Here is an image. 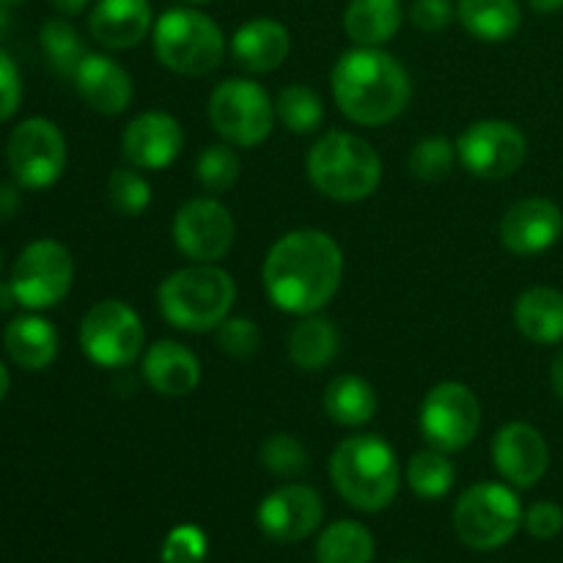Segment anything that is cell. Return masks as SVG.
<instances>
[{"label": "cell", "instance_id": "1", "mask_svg": "<svg viewBox=\"0 0 563 563\" xmlns=\"http://www.w3.org/2000/svg\"><path fill=\"white\" fill-rule=\"evenodd\" d=\"M344 278L341 245L319 229H297L280 236L264 258L262 280L269 302L295 317L319 313Z\"/></svg>", "mask_w": 563, "mask_h": 563}, {"label": "cell", "instance_id": "2", "mask_svg": "<svg viewBox=\"0 0 563 563\" xmlns=\"http://www.w3.org/2000/svg\"><path fill=\"white\" fill-rule=\"evenodd\" d=\"M333 97L341 113L361 126H385L405 113L412 82L399 58L379 47L346 49L333 69Z\"/></svg>", "mask_w": 563, "mask_h": 563}, {"label": "cell", "instance_id": "3", "mask_svg": "<svg viewBox=\"0 0 563 563\" xmlns=\"http://www.w3.org/2000/svg\"><path fill=\"white\" fill-rule=\"evenodd\" d=\"M330 478L346 504L377 515L399 495L401 467L388 440L379 434H352L330 456Z\"/></svg>", "mask_w": 563, "mask_h": 563}, {"label": "cell", "instance_id": "4", "mask_svg": "<svg viewBox=\"0 0 563 563\" xmlns=\"http://www.w3.org/2000/svg\"><path fill=\"white\" fill-rule=\"evenodd\" d=\"M311 185L324 198L355 203L374 196L383 181V159L368 141L352 132H328L311 146L306 159Z\"/></svg>", "mask_w": 563, "mask_h": 563}, {"label": "cell", "instance_id": "5", "mask_svg": "<svg viewBox=\"0 0 563 563\" xmlns=\"http://www.w3.org/2000/svg\"><path fill=\"white\" fill-rule=\"evenodd\" d=\"M157 300L168 324L187 333H209L231 317L236 284L218 264H192L159 284Z\"/></svg>", "mask_w": 563, "mask_h": 563}, {"label": "cell", "instance_id": "6", "mask_svg": "<svg viewBox=\"0 0 563 563\" xmlns=\"http://www.w3.org/2000/svg\"><path fill=\"white\" fill-rule=\"evenodd\" d=\"M154 53L165 69L203 77L223 60L225 36L218 22L192 5H174L154 22Z\"/></svg>", "mask_w": 563, "mask_h": 563}, {"label": "cell", "instance_id": "7", "mask_svg": "<svg viewBox=\"0 0 563 563\" xmlns=\"http://www.w3.org/2000/svg\"><path fill=\"white\" fill-rule=\"evenodd\" d=\"M520 498L506 484L482 482L460 495L454 506V533L471 550H498L515 539L522 526Z\"/></svg>", "mask_w": 563, "mask_h": 563}, {"label": "cell", "instance_id": "8", "mask_svg": "<svg viewBox=\"0 0 563 563\" xmlns=\"http://www.w3.org/2000/svg\"><path fill=\"white\" fill-rule=\"evenodd\" d=\"M209 121L225 143L253 148L269 137L275 126V102L267 88L247 77H229L209 97Z\"/></svg>", "mask_w": 563, "mask_h": 563}, {"label": "cell", "instance_id": "9", "mask_svg": "<svg viewBox=\"0 0 563 563\" xmlns=\"http://www.w3.org/2000/svg\"><path fill=\"white\" fill-rule=\"evenodd\" d=\"M82 355L102 368H124L137 361L146 346V328L124 300H99L80 322Z\"/></svg>", "mask_w": 563, "mask_h": 563}, {"label": "cell", "instance_id": "10", "mask_svg": "<svg viewBox=\"0 0 563 563\" xmlns=\"http://www.w3.org/2000/svg\"><path fill=\"white\" fill-rule=\"evenodd\" d=\"M75 280V258L69 247L55 240H36L20 253L11 269V289L16 306L27 311L55 308L71 289Z\"/></svg>", "mask_w": 563, "mask_h": 563}, {"label": "cell", "instance_id": "11", "mask_svg": "<svg viewBox=\"0 0 563 563\" xmlns=\"http://www.w3.org/2000/svg\"><path fill=\"white\" fill-rule=\"evenodd\" d=\"M5 163L20 187L47 190L66 170L64 132L42 115L20 121L5 141Z\"/></svg>", "mask_w": 563, "mask_h": 563}, {"label": "cell", "instance_id": "12", "mask_svg": "<svg viewBox=\"0 0 563 563\" xmlns=\"http://www.w3.org/2000/svg\"><path fill=\"white\" fill-rule=\"evenodd\" d=\"M482 429V401L465 383H440L421 405V432L432 449L454 454L467 449Z\"/></svg>", "mask_w": 563, "mask_h": 563}, {"label": "cell", "instance_id": "13", "mask_svg": "<svg viewBox=\"0 0 563 563\" xmlns=\"http://www.w3.org/2000/svg\"><path fill=\"white\" fill-rule=\"evenodd\" d=\"M456 157L476 179H506L526 163L528 137L511 121L484 119L465 126L456 141Z\"/></svg>", "mask_w": 563, "mask_h": 563}, {"label": "cell", "instance_id": "14", "mask_svg": "<svg viewBox=\"0 0 563 563\" xmlns=\"http://www.w3.org/2000/svg\"><path fill=\"white\" fill-rule=\"evenodd\" d=\"M236 225L229 207L218 198L201 196L181 203L174 218V242L181 256L196 264H214L234 245Z\"/></svg>", "mask_w": 563, "mask_h": 563}, {"label": "cell", "instance_id": "15", "mask_svg": "<svg viewBox=\"0 0 563 563\" xmlns=\"http://www.w3.org/2000/svg\"><path fill=\"white\" fill-rule=\"evenodd\" d=\"M256 520L264 537L273 539V542H302L322 526V495L308 484H284L258 504Z\"/></svg>", "mask_w": 563, "mask_h": 563}, {"label": "cell", "instance_id": "16", "mask_svg": "<svg viewBox=\"0 0 563 563\" xmlns=\"http://www.w3.org/2000/svg\"><path fill=\"white\" fill-rule=\"evenodd\" d=\"M185 148V130L163 110L141 113L121 132V157L137 170H163Z\"/></svg>", "mask_w": 563, "mask_h": 563}, {"label": "cell", "instance_id": "17", "mask_svg": "<svg viewBox=\"0 0 563 563\" xmlns=\"http://www.w3.org/2000/svg\"><path fill=\"white\" fill-rule=\"evenodd\" d=\"M493 462L500 476L515 487H537L550 467V445L537 427L511 421L495 434Z\"/></svg>", "mask_w": 563, "mask_h": 563}, {"label": "cell", "instance_id": "18", "mask_svg": "<svg viewBox=\"0 0 563 563\" xmlns=\"http://www.w3.org/2000/svg\"><path fill=\"white\" fill-rule=\"evenodd\" d=\"M563 234V212L550 198H522L500 220V242L515 256L550 251Z\"/></svg>", "mask_w": 563, "mask_h": 563}, {"label": "cell", "instance_id": "19", "mask_svg": "<svg viewBox=\"0 0 563 563\" xmlns=\"http://www.w3.org/2000/svg\"><path fill=\"white\" fill-rule=\"evenodd\" d=\"M71 80L82 102L102 115H121L130 108L132 93H135L130 71L102 53H88Z\"/></svg>", "mask_w": 563, "mask_h": 563}, {"label": "cell", "instance_id": "20", "mask_svg": "<svg viewBox=\"0 0 563 563\" xmlns=\"http://www.w3.org/2000/svg\"><path fill=\"white\" fill-rule=\"evenodd\" d=\"M88 31L108 49L137 47L154 31L148 0H97L88 16Z\"/></svg>", "mask_w": 563, "mask_h": 563}, {"label": "cell", "instance_id": "21", "mask_svg": "<svg viewBox=\"0 0 563 563\" xmlns=\"http://www.w3.org/2000/svg\"><path fill=\"white\" fill-rule=\"evenodd\" d=\"M143 379L159 396H190L201 385V361L179 341H154L143 355Z\"/></svg>", "mask_w": 563, "mask_h": 563}, {"label": "cell", "instance_id": "22", "mask_svg": "<svg viewBox=\"0 0 563 563\" xmlns=\"http://www.w3.org/2000/svg\"><path fill=\"white\" fill-rule=\"evenodd\" d=\"M291 36L284 22L258 16V20L245 22L231 36V58L240 69L251 75H264L275 71L286 58H289Z\"/></svg>", "mask_w": 563, "mask_h": 563}, {"label": "cell", "instance_id": "23", "mask_svg": "<svg viewBox=\"0 0 563 563\" xmlns=\"http://www.w3.org/2000/svg\"><path fill=\"white\" fill-rule=\"evenodd\" d=\"M3 346L11 361L25 372H44L58 357V330L36 313H25L5 324Z\"/></svg>", "mask_w": 563, "mask_h": 563}, {"label": "cell", "instance_id": "24", "mask_svg": "<svg viewBox=\"0 0 563 563\" xmlns=\"http://www.w3.org/2000/svg\"><path fill=\"white\" fill-rule=\"evenodd\" d=\"M515 324L533 344L563 341V291L553 286H531L515 302Z\"/></svg>", "mask_w": 563, "mask_h": 563}, {"label": "cell", "instance_id": "25", "mask_svg": "<svg viewBox=\"0 0 563 563\" xmlns=\"http://www.w3.org/2000/svg\"><path fill=\"white\" fill-rule=\"evenodd\" d=\"M405 22L401 0H350L344 11V31L357 47H383Z\"/></svg>", "mask_w": 563, "mask_h": 563}, {"label": "cell", "instance_id": "26", "mask_svg": "<svg viewBox=\"0 0 563 563\" xmlns=\"http://www.w3.org/2000/svg\"><path fill=\"white\" fill-rule=\"evenodd\" d=\"M462 27L478 42H506L522 25L520 0H460L456 5Z\"/></svg>", "mask_w": 563, "mask_h": 563}, {"label": "cell", "instance_id": "27", "mask_svg": "<svg viewBox=\"0 0 563 563\" xmlns=\"http://www.w3.org/2000/svg\"><path fill=\"white\" fill-rule=\"evenodd\" d=\"M339 350V328L328 317H319V313L302 317L289 335V357L302 372H319V368L330 366Z\"/></svg>", "mask_w": 563, "mask_h": 563}, {"label": "cell", "instance_id": "28", "mask_svg": "<svg viewBox=\"0 0 563 563\" xmlns=\"http://www.w3.org/2000/svg\"><path fill=\"white\" fill-rule=\"evenodd\" d=\"M322 405L328 418L341 427H366L377 416V390L357 374H341L330 379Z\"/></svg>", "mask_w": 563, "mask_h": 563}, {"label": "cell", "instance_id": "29", "mask_svg": "<svg viewBox=\"0 0 563 563\" xmlns=\"http://www.w3.org/2000/svg\"><path fill=\"white\" fill-rule=\"evenodd\" d=\"M377 544L363 522H330L317 542V563H372Z\"/></svg>", "mask_w": 563, "mask_h": 563}, {"label": "cell", "instance_id": "30", "mask_svg": "<svg viewBox=\"0 0 563 563\" xmlns=\"http://www.w3.org/2000/svg\"><path fill=\"white\" fill-rule=\"evenodd\" d=\"M275 119L295 135H308L322 126L324 102L311 86L291 82V86L280 88L278 99H275Z\"/></svg>", "mask_w": 563, "mask_h": 563}, {"label": "cell", "instance_id": "31", "mask_svg": "<svg viewBox=\"0 0 563 563\" xmlns=\"http://www.w3.org/2000/svg\"><path fill=\"white\" fill-rule=\"evenodd\" d=\"M405 478L418 498L438 500L451 493L456 471H454V462L449 460L445 451L427 449V451H418V454L412 456L410 465H407Z\"/></svg>", "mask_w": 563, "mask_h": 563}, {"label": "cell", "instance_id": "32", "mask_svg": "<svg viewBox=\"0 0 563 563\" xmlns=\"http://www.w3.org/2000/svg\"><path fill=\"white\" fill-rule=\"evenodd\" d=\"M38 42H42L44 55H47L49 66L58 71L60 77H75L77 66L86 58V47L75 27L66 20H47L38 31Z\"/></svg>", "mask_w": 563, "mask_h": 563}, {"label": "cell", "instance_id": "33", "mask_svg": "<svg viewBox=\"0 0 563 563\" xmlns=\"http://www.w3.org/2000/svg\"><path fill=\"white\" fill-rule=\"evenodd\" d=\"M242 163L231 143H212L196 159V179L207 192H225L240 181Z\"/></svg>", "mask_w": 563, "mask_h": 563}, {"label": "cell", "instance_id": "34", "mask_svg": "<svg viewBox=\"0 0 563 563\" xmlns=\"http://www.w3.org/2000/svg\"><path fill=\"white\" fill-rule=\"evenodd\" d=\"M456 143H451L449 137L432 135L423 137L412 146L407 165H410V174L421 181H443L449 179L451 170L456 165Z\"/></svg>", "mask_w": 563, "mask_h": 563}, {"label": "cell", "instance_id": "35", "mask_svg": "<svg viewBox=\"0 0 563 563\" xmlns=\"http://www.w3.org/2000/svg\"><path fill=\"white\" fill-rule=\"evenodd\" d=\"M258 460L267 467L273 476L280 478H297L300 473L308 471L311 465V456H308L306 445L295 438V434L275 432L258 449Z\"/></svg>", "mask_w": 563, "mask_h": 563}, {"label": "cell", "instance_id": "36", "mask_svg": "<svg viewBox=\"0 0 563 563\" xmlns=\"http://www.w3.org/2000/svg\"><path fill=\"white\" fill-rule=\"evenodd\" d=\"M108 201L124 218H137L152 203V185L135 168H115L108 179Z\"/></svg>", "mask_w": 563, "mask_h": 563}, {"label": "cell", "instance_id": "37", "mask_svg": "<svg viewBox=\"0 0 563 563\" xmlns=\"http://www.w3.org/2000/svg\"><path fill=\"white\" fill-rule=\"evenodd\" d=\"M220 352H225L234 361H251L262 346V333L251 317H225L214 330Z\"/></svg>", "mask_w": 563, "mask_h": 563}, {"label": "cell", "instance_id": "38", "mask_svg": "<svg viewBox=\"0 0 563 563\" xmlns=\"http://www.w3.org/2000/svg\"><path fill=\"white\" fill-rule=\"evenodd\" d=\"M209 553L207 533L198 526H176L165 537L159 559L163 563H203Z\"/></svg>", "mask_w": 563, "mask_h": 563}, {"label": "cell", "instance_id": "39", "mask_svg": "<svg viewBox=\"0 0 563 563\" xmlns=\"http://www.w3.org/2000/svg\"><path fill=\"white\" fill-rule=\"evenodd\" d=\"M456 9L451 0H416L410 5V22L423 33H438L454 22Z\"/></svg>", "mask_w": 563, "mask_h": 563}, {"label": "cell", "instance_id": "40", "mask_svg": "<svg viewBox=\"0 0 563 563\" xmlns=\"http://www.w3.org/2000/svg\"><path fill=\"white\" fill-rule=\"evenodd\" d=\"M522 522H526L528 533L533 539L548 542V539H555L563 531V509L553 500H539V504L528 506Z\"/></svg>", "mask_w": 563, "mask_h": 563}, {"label": "cell", "instance_id": "41", "mask_svg": "<svg viewBox=\"0 0 563 563\" xmlns=\"http://www.w3.org/2000/svg\"><path fill=\"white\" fill-rule=\"evenodd\" d=\"M22 102V77L16 64L5 49H0V124L9 121L20 110Z\"/></svg>", "mask_w": 563, "mask_h": 563}, {"label": "cell", "instance_id": "42", "mask_svg": "<svg viewBox=\"0 0 563 563\" xmlns=\"http://www.w3.org/2000/svg\"><path fill=\"white\" fill-rule=\"evenodd\" d=\"M22 207L20 187L14 185H0V223H9Z\"/></svg>", "mask_w": 563, "mask_h": 563}, {"label": "cell", "instance_id": "43", "mask_svg": "<svg viewBox=\"0 0 563 563\" xmlns=\"http://www.w3.org/2000/svg\"><path fill=\"white\" fill-rule=\"evenodd\" d=\"M550 383H553L555 396H559L561 405H563V346L559 352H555L553 366H550Z\"/></svg>", "mask_w": 563, "mask_h": 563}, {"label": "cell", "instance_id": "44", "mask_svg": "<svg viewBox=\"0 0 563 563\" xmlns=\"http://www.w3.org/2000/svg\"><path fill=\"white\" fill-rule=\"evenodd\" d=\"M55 5V11H60L64 16H77L88 9L91 0H49Z\"/></svg>", "mask_w": 563, "mask_h": 563}, {"label": "cell", "instance_id": "45", "mask_svg": "<svg viewBox=\"0 0 563 563\" xmlns=\"http://www.w3.org/2000/svg\"><path fill=\"white\" fill-rule=\"evenodd\" d=\"M528 5L539 14H555V11L563 9V0H528Z\"/></svg>", "mask_w": 563, "mask_h": 563}, {"label": "cell", "instance_id": "46", "mask_svg": "<svg viewBox=\"0 0 563 563\" xmlns=\"http://www.w3.org/2000/svg\"><path fill=\"white\" fill-rule=\"evenodd\" d=\"M16 306V297L11 284H0V311H9V308Z\"/></svg>", "mask_w": 563, "mask_h": 563}, {"label": "cell", "instance_id": "47", "mask_svg": "<svg viewBox=\"0 0 563 563\" xmlns=\"http://www.w3.org/2000/svg\"><path fill=\"white\" fill-rule=\"evenodd\" d=\"M9 388H11V374H9V368H5V363L0 361V401L9 396Z\"/></svg>", "mask_w": 563, "mask_h": 563}, {"label": "cell", "instance_id": "48", "mask_svg": "<svg viewBox=\"0 0 563 563\" xmlns=\"http://www.w3.org/2000/svg\"><path fill=\"white\" fill-rule=\"evenodd\" d=\"M5 5L9 3H3V0H0V36H3L11 25V16H9V9H5Z\"/></svg>", "mask_w": 563, "mask_h": 563}, {"label": "cell", "instance_id": "49", "mask_svg": "<svg viewBox=\"0 0 563 563\" xmlns=\"http://www.w3.org/2000/svg\"><path fill=\"white\" fill-rule=\"evenodd\" d=\"M185 3H190V5H201V3H209V0H185Z\"/></svg>", "mask_w": 563, "mask_h": 563}, {"label": "cell", "instance_id": "50", "mask_svg": "<svg viewBox=\"0 0 563 563\" xmlns=\"http://www.w3.org/2000/svg\"><path fill=\"white\" fill-rule=\"evenodd\" d=\"M3 3H20V0H3Z\"/></svg>", "mask_w": 563, "mask_h": 563}, {"label": "cell", "instance_id": "51", "mask_svg": "<svg viewBox=\"0 0 563 563\" xmlns=\"http://www.w3.org/2000/svg\"><path fill=\"white\" fill-rule=\"evenodd\" d=\"M0 267H3V256H0Z\"/></svg>", "mask_w": 563, "mask_h": 563}, {"label": "cell", "instance_id": "52", "mask_svg": "<svg viewBox=\"0 0 563 563\" xmlns=\"http://www.w3.org/2000/svg\"><path fill=\"white\" fill-rule=\"evenodd\" d=\"M401 563H410V561H401Z\"/></svg>", "mask_w": 563, "mask_h": 563}]
</instances>
